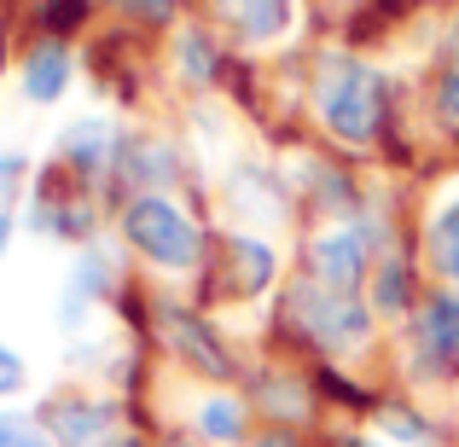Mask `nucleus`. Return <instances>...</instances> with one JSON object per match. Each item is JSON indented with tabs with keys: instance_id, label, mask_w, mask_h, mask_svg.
<instances>
[{
	"instance_id": "17",
	"label": "nucleus",
	"mask_w": 459,
	"mask_h": 447,
	"mask_svg": "<svg viewBox=\"0 0 459 447\" xmlns=\"http://www.w3.org/2000/svg\"><path fill=\"white\" fill-rule=\"evenodd\" d=\"M215 6H221V23L233 30L238 47H273L297 23L291 0H215Z\"/></svg>"
},
{
	"instance_id": "3",
	"label": "nucleus",
	"mask_w": 459,
	"mask_h": 447,
	"mask_svg": "<svg viewBox=\"0 0 459 447\" xmlns=\"http://www.w3.org/2000/svg\"><path fill=\"white\" fill-rule=\"evenodd\" d=\"M117 245H123L128 262L152 268L157 279H192V273L210 268L215 233L175 192H140V198L117 203Z\"/></svg>"
},
{
	"instance_id": "28",
	"label": "nucleus",
	"mask_w": 459,
	"mask_h": 447,
	"mask_svg": "<svg viewBox=\"0 0 459 447\" xmlns=\"http://www.w3.org/2000/svg\"><path fill=\"white\" fill-rule=\"evenodd\" d=\"M123 447H163V436H152V430H128Z\"/></svg>"
},
{
	"instance_id": "14",
	"label": "nucleus",
	"mask_w": 459,
	"mask_h": 447,
	"mask_svg": "<svg viewBox=\"0 0 459 447\" xmlns=\"http://www.w3.org/2000/svg\"><path fill=\"white\" fill-rule=\"evenodd\" d=\"M425 291H430V285L419 279V245H395V250H384V256L372 262L367 302H372V314H378L384 325H402L407 314L419 308Z\"/></svg>"
},
{
	"instance_id": "21",
	"label": "nucleus",
	"mask_w": 459,
	"mask_h": 447,
	"mask_svg": "<svg viewBox=\"0 0 459 447\" xmlns=\"http://www.w3.org/2000/svg\"><path fill=\"white\" fill-rule=\"evenodd\" d=\"M88 18H93V0H35L41 41H65V35H76Z\"/></svg>"
},
{
	"instance_id": "30",
	"label": "nucleus",
	"mask_w": 459,
	"mask_h": 447,
	"mask_svg": "<svg viewBox=\"0 0 459 447\" xmlns=\"http://www.w3.org/2000/svg\"><path fill=\"white\" fill-rule=\"evenodd\" d=\"M325 6H360V0H325Z\"/></svg>"
},
{
	"instance_id": "29",
	"label": "nucleus",
	"mask_w": 459,
	"mask_h": 447,
	"mask_svg": "<svg viewBox=\"0 0 459 447\" xmlns=\"http://www.w3.org/2000/svg\"><path fill=\"white\" fill-rule=\"evenodd\" d=\"M163 447H198V442H192L186 430H169V436H163Z\"/></svg>"
},
{
	"instance_id": "15",
	"label": "nucleus",
	"mask_w": 459,
	"mask_h": 447,
	"mask_svg": "<svg viewBox=\"0 0 459 447\" xmlns=\"http://www.w3.org/2000/svg\"><path fill=\"white\" fill-rule=\"evenodd\" d=\"M419 256L430 268V285H454L459 291V186L437 192L419 221Z\"/></svg>"
},
{
	"instance_id": "2",
	"label": "nucleus",
	"mask_w": 459,
	"mask_h": 447,
	"mask_svg": "<svg viewBox=\"0 0 459 447\" xmlns=\"http://www.w3.org/2000/svg\"><path fill=\"white\" fill-rule=\"evenodd\" d=\"M273 325L291 337L297 348H308L314 366H367L384 348V320L372 314L367 297L325 291L314 279H285L273 297Z\"/></svg>"
},
{
	"instance_id": "20",
	"label": "nucleus",
	"mask_w": 459,
	"mask_h": 447,
	"mask_svg": "<svg viewBox=\"0 0 459 447\" xmlns=\"http://www.w3.org/2000/svg\"><path fill=\"white\" fill-rule=\"evenodd\" d=\"M430 116H437L448 134H459V23L448 30L437 53V76H430Z\"/></svg>"
},
{
	"instance_id": "7",
	"label": "nucleus",
	"mask_w": 459,
	"mask_h": 447,
	"mask_svg": "<svg viewBox=\"0 0 459 447\" xmlns=\"http://www.w3.org/2000/svg\"><path fill=\"white\" fill-rule=\"evenodd\" d=\"M35 418L47 425L53 447H123V436L134 430V425H128L123 395L100 390V383H70V390H53L41 407H35Z\"/></svg>"
},
{
	"instance_id": "16",
	"label": "nucleus",
	"mask_w": 459,
	"mask_h": 447,
	"mask_svg": "<svg viewBox=\"0 0 459 447\" xmlns=\"http://www.w3.org/2000/svg\"><path fill=\"white\" fill-rule=\"evenodd\" d=\"M76 88V53L65 41H35L18 64V93L30 105H58Z\"/></svg>"
},
{
	"instance_id": "13",
	"label": "nucleus",
	"mask_w": 459,
	"mask_h": 447,
	"mask_svg": "<svg viewBox=\"0 0 459 447\" xmlns=\"http://www.w3.org/2000/svg\"><path fill=\"white\" fill-rule=\"evenodd\" d=\"M180 175H186V157H180L175 140L163 134H128L123 140V157H117V203L123 198H140V192H175Z\"/></svg>"
},
{
	"instance_id": "19",
	"label": "nucleus",
	"mask_w": 459,
	"mask_h": 447,
	"mask_svg": "<svg viewBox=\"0 0 459 447\" xmlns=\"http://www.w3.org/2000/svg\"><path fill=\"white\" fill-rule=\"evenodd\" d=\"M372 430H378L390 447H448V436H442V425L425 413V407H413L407 395H390L384 401L378 395V407H372V418H367Z\"/></svg>"
},
{
	"instance_id": "8",
	"label": "nucleus",
	"mask_w": 459,
	"mask_h": 447,
	"mask_svg": "<svg viewBox=\"0 0 459 447\" xmlns=\"http://www.w3.org/2000/svg\"><path fill=\"white\" fill-rule=\"evenodd\" d=\"M100 221H105L100 192L70 180L65 168L35 175L30 198H23V210H18V227H30L35 238H53V245H70V250L93 245V238H100Z\"/></svg>"
},
{
	"instance_id": "12",
	"label": "nucleus",
	"mask_w": 459,
	"mask_h": 447,
	"mask_svg": "<svg viewBox=\"0 0 459 447\" xmlns=\"http://www.w3.org/2000/svg\"><path fill=\"white\" fill-rule=\"evenodd\" d=\"M245 395L256 407L262 425H285V430H308L325 413L320 390H314V372H291V366H262L245 378Z\"/></svg>"
},
{
	"instance_id": "11",
	"label": "nucleus",
	"mask_w": 459,
	"mask_h": 447,
	"mask_svg": "<svg viewBox=\"0 0 459 447\" xmlns=\"http://www.w3.org/2000/svg\"><path fill=\"white\" fill-rule=\"evenodd\" d=\"M180 430L198 447H245L262 430V418H256V407H250L245 383H238V390H210V383H198V390L186 395V407H180Z\"/></svg>"
},
{
	"instance_id": "10",
	"label": "nucleus",
	"mask_w": 459,
	"mask_h": 447,
	"mask_svg": "<svg viewBox=\"0 0 459 447\" xmlns=\"http://www.w3.org/2000/svg\"><path fill=\"white\" fill-rule=\"evenodd\" d=\"M123 140H128V128L117 123V116L88 111V116H76V123L58 128V140H53V168H65L70 180H82V186H93V192H111L117 157H123Z\"/></svg>"
},
{
	"instance_id": "6",
	"label": "nucleus",
	"mask_w": 459,
	"mask_h": 447,
	"mask_svg": "<svg viewBox=\"0 0 459 447\" xmlns=\"http://www.w3.org/2000/svg\"><path fill=\"white\" fill-rule=\"evenodd\" d=\"M215 279L210 302H233V308H256V302H273L285 285V256L268 233H250V227H227L215 233V250H210V268Z\"/></svg>"
},
{
	"instance_id": "18",
	"label": "nucleus",
	"mask_w": 459,
	"mask_h": 447,
	"mask_svg": "<svg viewBox=\"0 0 459 447\" xmlns=\"http://www.w3.org/2000/svg\"><path fill=\"white\" fill-rule=\"evenodd\" d=\"M175 70L192 93H210V88H221L227 70H233V47H221L204 23H186V30L175 35Z\"/></svg>"
},
{
	"instance_id": "5",
	"label": "nucleus",
	"mask_w": 459,
	"mask_h": 447,
	"mask_svg": "<svg viewBox=\"0 0 459 447\" xmlns=\"http://www.w3.org/2000/svg\"><path fill=\"white\" fill-rule=\"evenodd\" d=\"M152 337L192 383H210V390H238L250 378L238 343L227 337V325H215L198 302L180 297H157L152 302Z\"/></svg>"
},
{
	"instance_id": "24",
	"label": "nucleus",
	"mask_w": 459,
	"mask_h": 447,
	"mask_svg": "<svg viewBox=\"0 0 459 447\" xmlns=\"http://www.w3.org/2000/svg\"><path fill=\"white\" fill-rule=\"evenodd\" d=\"M23 390H30V360H23L18 348H12L6 337H0V407L18 401Z\"/></svg>"
},
{
	"instance_id": "27",
	"label": "nucleus",
	"mask_w": 459,
	"mask_h": 447,
	"mask_svg": "<svg viewBox=\"0 0 459 447\" xmlns=\"http://www.w3.org/2000/svg\"><path fill=\"white\" fill-rule=\"evenodd\" d=\"M12 233H18V210H0V262L12 250Z\"/></svg>"
},
{
	"instance_id": "23",
	"label": "nucleus",
	"mask_w": 459,
	"mask_h": 447,
	"mask_svg": "<svg viewBox=\"0 0 459 447\" xmlns=\"http://www.w3.org/2000/svg\"><path fill=\"white\" fill-rule=\"evenodd\" d=\"M111 12H123L128 23H140V30H169V23L180 18V0H105Z\"/></svg>"
},
{
	"instance_id": "22",
	"label": "nucleus",
	"mask_w": 459,
	"mask_h": 447,
	"mask_svg": "<svg viewBox=\"0 0 459 447\" xmlns=\"http://www.w3.org/2000/svg\"><path fill=\"white\" fill-rule=\"evenodd\" d=\"M0 447H53L47 425L23 407H0Z\"/></svg>"
},
{
	"instance_id": "9",
	"label": "nucleus",
	"mask_w": 459,
	"mask_h": 447,
	"mask_svg": "<svg viewBox=\"0 0 459 447\" xmlns=\"http://www.w3.org/2000/svg\"><path fill=\"white\" fill-rule=\"evenodd\" d=\"M291 175L280 163H262V157H238L227 168V210H233V227H250V233H280L291 227Z\"/></svg>"
},
{
	"instance_id": "1",
	"label": "nucleus",
	"mask_w": 459,
	"mask_h": 447,
	"mask_svg": "<svg viewBox=\"0 0 459 447\" xmlns=\"http://www.w3.org/2000/svg\"><path fill=\"white\" fill-rule=\"evenodd\" d=\"M308 116L332 146H343L349 157H372L395 128V88L372 58L325 47L308 70Z\"/></svg>"
},
{
	"instance_id": "4",
	"label": "nucleus",
	"mask_w": 459,
	"mask_h": 447,
	"mask_svg": "<svg viewBox=\"0 0 459 447\" xmlns=\"http://www.w3.org/2000/svg\"><path fill=\"white\" fill-rule=\"evenodd\" d=\"M395 360L402 383L413 395H448L459 390V291L430 285L419 308L395 325Z\"/></svg>"
},
{
	"instance_id": "25",
	"label": "nucleus",
	"mask_w": 459,
	"mask_h": 447,
	"mask_svg": "<svg viewBox=\"0 0 459 447\" xmlns=\"http://www.w3.org/2000/svg\"><path fill=\"white\" fill-rule=\"evenodd\" d=\"M245 447H320L308 436V430H285V425H262L256 436H250Z\"/></svg>"
},
{
	"instance_id": "26",
	"label": "nucleus",
	"mask_w": 459,
	"mask_h": 447,
	"mask_svg": "<svg viewBox=\"0 0 459 447\" xmlns=\"http://www.w3.org/2000/svg\"><path fill=\"white\" fill-rule=\"evenodd\" d=\"M320 447H390V442L372 425H343V430H332V436H320Z\"/></svg>"
}]
</instances>
